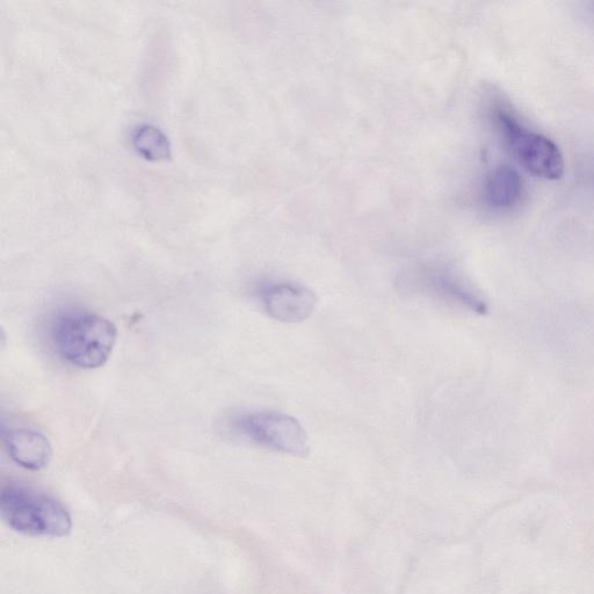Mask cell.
Here are the masks:
<instances>
[{"label": "cell", "instance_id": "cell-1", "mask_svg": "<svg viewBox=\"0 0 594 594\" xmlns=\"http://www.w3.org/2000/svg\"><path fill=\"white\" fill-rule=\"evenodd\" d=\"M54 349L72 367H103L118 340V329L104 316L72 310L57 316L50 330Z\"/></svg>", "mask_w": 594, "mask_h": 594}, {"label": "cell", "instance_id": "cell-2", "mask_svg": "<svg viewBox=\"0 0 594 594\" xmlns=\"http://www.w3.org/2000/svg\"><path fill=\"white\" fill-rule=\"evenodd\" d=\"M0 511L5 523L19 533L63 538L71 532V517L64 505L23 484L3 488Z\"/></svg>", "mask_w": 594, "mask_h": 594}, {"label": "cell", "instance_id": "cell-3", "mask_svg": "<svg viewBox=\"0 0 594 594\" xmlns=\"http://www.w3.org/2000/svg\"><path fill=\"white\" fill-rule=\"evenodd\" d=\"M490 119L511 156L534 177L557 180L564 173V159L559 147L545 135L533 132L521 123L509 108L495 104Z\"/></svg>", "mask_w": 594, "mask_h": 594}, {"label": "cell", "instance_id": "cell-4", "mask_svg": "<svg viewBox=\"0 0 594 594\" xmlns=\"http://www.w3.org/2000/svg\"><path fill=\"white\" fill-rule=\"evenodd\" d=\"M405 294L419 295L477 315L488 313L487 302L469 282L449 264L427 262L404 271L397 280Z\"/></svg>", "mask_w": 594, "mask_h": 594}, {"label": "cell", "instance_id": "cell-5", "mask_svg": "<svg viewBox=\"0 0 594 594\" xmlns=\"http://www.w3.org/2000/svg\"><path fill=\"white\" fill-rule=\"evenodd\" d=\"M237 436L267 451L306 458L310 452L306 429L293 416L268 410L245 411L233 420Z\"/></svg>", "mask_w": 594, "mask_h": 594}, {"label": "cell", "instance_id": "cell-6", "mask_svg": "<svg viewBox=\"0 0 594 594\" xmlns=\"http://www.w3.org/2000/svg\"><path fill=\"white\" fill-rule=\"evenodd\" d=\"M257 297L265 313L281 323H301L313 315L317 295L311 289L291 281H264Z\"/></svg>", "mask_w": 594, "mask_h": 594}, {"label": "cell", "instance_id": "cell-7", "mask_svg": "<svg viewBox=\"0 0 594 594\" xmlns=\"http://www.w3.org/2000/svg\"><path fill=\"white\" fill-rule=\"evenodd\" d=\"M525 195L524 180L509 165H498L483 178L481 198L492 210H510L520 205Z\"/></svg>", "mask_w": 594, "mask_h": 594}, {"label": "cell", "instance_id": "cell-8", "mask_svg": "<svg viewBox=\"0 0 594 594\" xmlns=\"http://www.w3.org/2000/svg\"><path fill=\"white\" fill-rule=\"evenodd\" d=\"M4 444L10 458L32 472L48 467L53 448L42 433L30 429H11L4 432Z\"/></svg>", "mask_w": 594, "mask_h": 594}, {"label": "cell", "instance_id": "cell-9", "mask_svg": "<svg viewBox=\"0 0 594 594\" xmlns=\"http://www.w3.org/2000/svg\"><path fill=\"white\" fill-rule=\"evenodd\" d=\"M132 146L137 154L150 162L171 158V143L161 129L151 125L137 126L132 133Z\"/></svg>", "mask_w": 594, "mask_h": 594}]
</instances>
